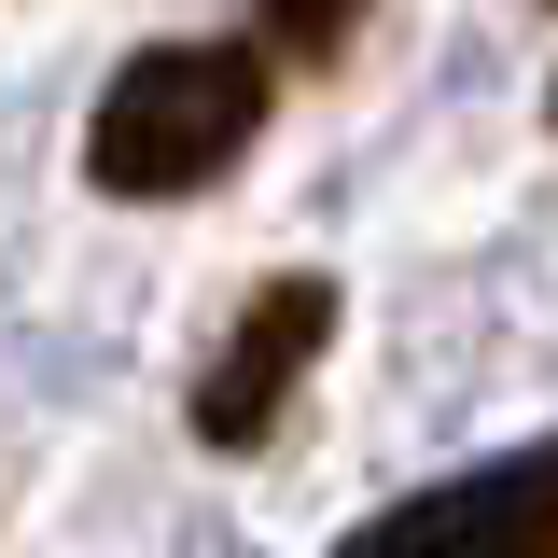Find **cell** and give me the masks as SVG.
Listing matches in <instances>:
<instances>
[{
  "mask_svg": "<svg viewBox=\"0 0 558 558\" xmlns=\"http://www.w3.org/2000/svg\"><path fill=\"white\" fill-rule=\"evenodd\" d=\"M252 126H266V57L252 43H154L98 84L84 182L98 196H196L252 154Z\"/></svg>",
  "mask_w": 558,
  "mask_h": 558,
  "instance_id": "obj_1",
  "label": "cell"
},
{
  "mask_svg": "<svg viewBox=\"0 0 558 558\" xmlns=\"http://www.w3.org/2000/svg\"><path fill=\"white\" fill-rule=\"evenodd\" d=\"M336 558H558V447H502L447 488H405Z\"/></svg>",
  "mask_w": 558,
  "mask_h": 558,
  "instance_id": "obj_2",
  "label": "cell"
},
{
  "mask_svg": "<svg viewBox=\"0 0 558 558\" xmlns=\"http://www.w3.org/2000/svg\"><path fill=\"white\" fill-rule=\"evenodd\" d=\"M322 349H336V279H266L223 322V349L196 363V447H266Z\"/></svg>",
  "mask_w": 558,
  "mask_h": 558,
  "instance_id": "obj_3",
  "label": "cell"
},
{
  "mask_svg": "<svg viewBox=\"0 0 558 558\" xmlns=\"http://www.w3.org/2000/svg\"><path fill=\"white\" fill-rule=\"evenodd\" d=\"M293 57H349V28H363V0H252Z\"/></svg>",
  "mask_w": 558,
  "mask_h": 558,
  "instance_id": "obj_4",
  "label": "cell"
}]
</instances>
